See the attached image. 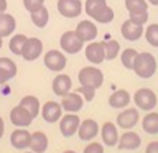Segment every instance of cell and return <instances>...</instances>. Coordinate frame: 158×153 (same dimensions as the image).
Listing matches in <instances>:
<instances>
[{
  "label": "cell",
  "mask_w": 158,
  "mask_h": 153,
  "mask_svg": "<svg viewBox=\"0 0 158 153\" xmlns=\"http://www.w3.org/2000/svg\"><path fill=\"white\" fill-rule=\"evenodd\" d=\"M84 10L87 17L96 20L97 23H110L115 17L114 10L107 5V0H86Z\"/></svg>",
  "instance_id": "obj_1"
},
{
  "label": "cell",
  "mask_w": 158,
  "mask_h": 153,
  "mask_svg": "<svg viewBox=\"0 0 158 153\" xmlns=\"http://www.w3.org/2000/svg\"><path fill=\"white\" fill-rule=\"evenodd\" d=\"M132 71L142 79H150L156 72V58L148 51L138 53L135 58V63H133Z\"/></svg>",
  "instance_id": "obj_2"
},
{
  "label": "cell",
  "mask_w": 158,
  "mask_h": 153,
  "mask_svg": "<svg viewBox=\"0 0 158 153\" xmlns=\"http://www.w3.org/2000/svg\"><path fill=\"white\" fill-rule=\"evenodd\" d=\"M77 79L81 86H89V87L97 89L104 84V72L96 66H86L79 71Z\"/></svg>",
  "instance_id": "obj_3"
},
{
  "label": "cell",
  "mask_w": 158,
  "mask_h": 153,
  "mask_svg": "<svg viewBox=\"0 0 158 153\" xmlns=\"http://www.w3.org/2000/svg\"><path fill=\"white\" fill-rule=\"evenodd\" d=\"M133 102H135L137 109L150 112V110H153V109L156 107L158 99H156V94L153 92L152 89L142 87V89H138V91L133 94Z\"/></svg>",
  "instance_id": "obj_4"
},
{
  "label": "cell",
  "mask_w": 158,
  "mask_h": 153,
  "mask_svg": "<svg viewBox=\"0 0 158 153\" xmlns=\"http://www.w3.org/2000/svg\"><path fill=\"white\" fill-rule=\"evenodd\" d=\"M43 63L49 71L61 72L68 64V58H66V54H64L63 51H59V49H49V51L44 53Z\"/></svg>",
  "instance_id": "obj_5"
},
{
  "label": "cell",
  "mask_w": 158,
  "mask_h": 153,
  "mask_svg": "<svg viewBox=\"0 0 158 153\" xmlns=\"http://www.w3.org/2000/svg\"><path fill=\"white\" fill-rule=\"evenodd\" d=\"M59 46L61 51L66 54H76L84 48V41L79 39L76 31H64L59 38Z\"/></svg>",
  "instance_id": "obj_6"
},
{
  "label": "cell",
  "mask_w": 158,
  "mask_h": 153,
  "mask_svg": "<svg viewBox=\"0 0 158 153\" xmlns=\"http://www.w3.org/2000/svg\"><path fill=\"white\" fill-rule=\"evenodd\" d=\"M58 12L64 18H77L82 12L81 0H58Z\"/></svg>",
  "instance_id": "obj_7"
},
{
  "label": "cell",
  "mask_w": 158,
  "mask_h": 153,
  "mask_svg": "<svg viewBox=\"0 0 158 153\" xmlns=\"http://www.w3.org/2000/svg\"><path fill=\"white\" fill-rule=\"evenodd\" d=\"M10 122H12L17 128H27V127L31 125L33 115L23 105L18 104V105H15L12 110H10Z\"/></svg>",
  "instance_id": "obj_8"
},
{
  "label": "cell",
  "mask_w": 158,
  "mask_h": 153,
  "mask_svg": "<svg viewBox=\"0 0 158 153\" xmlns=\"http://www.w3.org/2000/svg\"><path fill=\"white\" fill-rule=\"evenodd\" d=\"M41 53H43V41L36 36H31L27 39V43L22 49V58L25 61H35L41 56Z\"/></svg>",
  "instance_id": "obj_9"
},
{
  "label": "cell",
  "mask_w": 158,
  "mask_h": 153,
  "mask_svg": "<svg viewBox=\"0 0 158 153\" xmlns=\"http://www.w3.org/2000/svg\"><path fill=\"white\" fill-rule=\"evenodd\" d=\"M79 123H81L79 115L66 112V115H63L61 118H59V130H61V135L66 137V138L73 137L74 133H77Z\"/></svg>",
  "instance_id": "obj_10"
},
{
  "label": "cell",
  "mask_w": 158,
  "mask_h": 153,
  "mask_svg": "<svg viewBox=\"0 0 158 153\" xmlns=\"http://www.w3.org/2000/svg\"><path fill=\"white\" fill-rule=\"evenodd\" d=\"M61 107H63V110H66L69 114H76L79 112L82 109L84 105V99L82 96L79 92H71L69 91L68 94H64V96L61 97Z\"/></svg>",
  "instance_id": "obj_11"
},
{
  "label": "cell",
  "mask_w": 158,
  "mask_h": 153,
  "mask_svg": "<svg viewBox=\"0 0 158 153\" xmlns=\"http://www.w3.org/2000/svg\"><path fill=\"white\" fill-rule=\"evenodd\" d=\"M99 132H101V128H99V123L96 120H92V118H86V120H82L79 123V128H77V133H79V138H81L82 142H91L94 140Z\"/></svg>",
  "instance_id": "obj_12"
},
{
  "label": "cell",
  "mask_w": 158,
  "mask_h": 153,
  "mask_svg": "<svg viewBox=\"0 0 158 153\" xmlns=\"http://www.w3.org/2000/svg\"><path fill=\"white\" fill-rule=\"evenodd\" d=\"M86 59L91 64H101L106 61V51H104V43L99 41H89V44L84 49Z\"/></svg>",
  "instance_id": "obj_13"
},
{
  "label": "cell",
  "mask_w": 158,
  "mask_h": 153,
  "mask_svg": "<svg viewBox=\"0 0 158 153\" xmlns=\"http://www.w3.org/2000/svg\"><path fill=\"white\" fill-rule=\"evenodd\" d=\"M138 118H140V115H138V110L137 109H122V112L117 115V125L123 128V130H130V128H133L138 123Z\"/></svg>",
  "instance_id": "obj_14"
},
{
  "label": "cell",
  "mask_w": 158,
  "mask_h": 153,
  "mask_svg": "<svg viewBox=\"0 0 158 153\" xmlns=\"http://www.w3.org/2000/svg\"><path fill=\"white\" fill-rule=\"evenodd\" d=\"M74 31H76V35L79 36V39L84 43L94 41L97 36V27L91 22V20H81Z\"/></svg>",
  "instance_id": "obj_15"
},
{
  "label": "cell",
  "mask_w": 158,
  "mask_h": 153,
  "mask_svg": "<svg viewBox=\"0 0 158 153\" xmlns=\"http://www.w3.org/2000/svg\"><path fill=\"white\" fill-rule=\"evenodd\" d=\"M41 117H43V120L48 122V123L59 122V118L63 117V107H61V104L54 102V101H48L41 107Z\"/></svg>",
  "instance_id": "obj_16"
},
{
  "label": "cell",
  "mask_w": 158,
  "mask_h": 153,
  "mask_svg": "<svg viewBox=\"0 0 158 153\" xmlns=\"http://www.w3.org/2000/svg\"><path fill=\"white\" fill-rule=\"evenodd\" d=\"M143 31H145L143 25H137L132 20H125L120 27V33L127 41H137V39H140L143 36Z\"/></svg>",
  "instance_id": "obj_17"
},
{
  "label": "cell",
  "mask_w": 158,
  "mask_h": 153,
  "mask_svg": "<svg viewBox=\"0 0 158 153\" xmlns=\"http://www.w3.org/2000/svg\"><path fill=\"white\" fill-rule=\"evenodd\" d=\"M142 145V138L138 133L135 132H123L120 137H118V142H117V147L120 150H137L138 147Z\"/></svg>",
  "instance_id": "obj_18"
},
{
  "label": "cell",
  "mask_w": 158,
  "mask_h": 153,
  "mask_svg": "<svg viewBox=\"0 0 158 153\" xmlns=\"http://www.w3.org/2000/svg\"><path fill=\"white\" fill-rule=\"evenodd\" d=\"M30 140H31V133L25 128H17L10 135V143L17 150H27L30 148Z\"/></svg>",
  "instance_id": "obj_19"
},
{
  "label": "cell",
  "mask_w": 158,
  "mask_h": 153,
  "mask_svg": "<svg viewBox=\"0 0 158 153\" xmlns=\"http://www.w3.org/2000/svg\"><path fill=\"white\" fill-rule=\"evenodd\" d=\"M51 87H53V92L56 94V96L63 97L64 94H68L69 91H71V87H73V81H71V77H69L68 74L58 72V76L53 79Z\"/></svg>",
  "instance_id": "obj_20"
},
{
  "label": "cell",
  "mask_w": 158,
  "mask_h": 153,
  "mask_svg": "<svg viewBox=\"0 0 158 153\" xmlns=\"http://www.w3.org/2000/svg\"><path fill=\"white\" fill-rule=\"evenodd\" d=\"M101 137H102V142L106 143V147H115L117 142H118L117 125L112 122H106L101 127Z\"/></svg>",
  "instance_id": "obj_21"
},
{
  "label": "cell",
  "mask_w": 158,
  "mask_h": 153,
  "mask_svg": "<svg viewBox=\"0 0 158 153\" xmlns=\"http://www.w3.org/2000/svg\"><path fill=\"white\" fill-rule=\"evenodd\" d=\"M130 101H132L130 94H128L125 89H118V91L110 94V97H109V105L112 109H125V107H128Z\"/></svg>",
  "instance_id": "obj_22"
},
{
  "label": "cell",
  "mask_w": 158,
  "mask_h": 153,
  "mask_svg": "<svg viewBox=\"0 0 158 153\" xmlns=\"http://www.w3.org/2000/svg\"><path fill=\"white\" fill-rule=\"evenodd\" d=\"M17 30V20L13 15H10L7 12L0 13V36H12L13 31Z\"/></svg>",
  "instance_id": "obj_23"
},
{
  "label": "cell",
  "mask_w": 158,
  "mask_h": 153,
  "mask_svg": "<svg viewBox=\"0 0 158 153\" xmlns=\"http://www.w3.org/2000/svg\"><path fill=\"white\" fill-rule=\"evenodd\" d=\"M48 137L43 132H33L30 140V150L35 153H44L48 150Z\"/></svg>",
  "instance_id": "obj_24"
},
{
  "label": "cell",
  "mask_w": 158,
  "mask_h": 153,
  "mask_svg": "<svg viewBox=\"0 0 158 153\" xmlns=\"http://www.w3.org/2000/svg\"><path fill=\"white\" fill-rule=\"evenodd\" d=\"M30 17H31V22L36 28H44L49 22V12L44 5L38 7L36 10H33V12H30Z\"/></svg>",
  "instance_id": "obj_25"
},
{
  "label": "cell",
  "mask_w": 158,
  "mask_h": 153,
  "mask_svg": "<svg viewBox=\"0 0 158 153\" xmlns=\"http://www.w3.org/2000/svg\"><path fill=\"white\" fill-rule=\"evenodd\" d=\"M0 76L5 81H10L17 76V64L10 58H0Z\"/></svg>",
  "instance_id": "obj_26"
},
{
  "label": "cell",
  "mask_w": 158,
  "mask_h": 153,
  "mask_svg": "<svg viewBox=\"0 0 158 153\" xmlns=\"http://www.w3.org/2000/svg\"><path fill=\"white\" fill-rule=\"evenodd\" d=\"M142 127L143 130L150 135H156L158 133V112H148L142 120Z\"/></svg>",
  "instance_id": "obj_27"
},
{
  "label": "cell",
  "mask_w": 158,
  "mask_h": 153,
  "mask_svg": "<svg viewBox=\"0 0 158 153\" xmlns=\"http://www.w3.org/2000/svg\"><path fill=\"white\" fill-rule=\"evenodd\" d=\"M27 36L22 33H17L13 35L12 38H10V43H8V49L12 51L13 54H17V56H22V49L25 46V43H27Z\"/></svg>",
  "instance_id": "obj_28"
},
{
  "label": "cell",
  "mask_w": 158,
  "mask_h": 153,
  "mask_svg": "<svg viewBox=\"0 0 158 153\" xmlns=\"http://www.w3.org/2000/svg\"><path fill=\"white\" fill-rule=\"evenodd\" d=\"M125 8L128 15L143 13V12H148V2L147 0H125Z\"/></svg>",
  "instance_id": "obj_29"
},
{
  "label": "cell",
  "mask_w": 158,
  "mask_h": 153,
  "mask_svg": "<svg viewBox=\"0 0 158 153\" xmlns=\"http://www.w3.org/2000/svg\"><path fill=\"white\" fill-rule=\"evenodd\" d=\"M20 105H23L27 110L35 117H38V114H40V101H38V97H35V96H25L22 101H20Z\"/></svg>",
  "instance_id": "obj_30"
},
{
  "label": "cell",
  "mask_w": 158,
  "mask_h": 153,
  "mask_svg": "<svg viewBox=\"0 0 158 153\" xmlns=\"http://www.w3.org/2000/svg\"><path fill=\"white\" fill-rule=\"evenodd\" d=\"M104 51H106V59L107 61H112L118 56V51H120V44L115 39H109V41H104Z\"/></svg>",
  "instance_id": "obj_31"
},
{
  "label": "cell",
  "mask_w": 158,
  "mask_h": 153,
  "mask_svg": "<svg viewBox=\"0 0 158 153\" xmlns=\"http://www.w3.org/2000/svg\"><path fill=\"white\" fill-rule=\"evenodd\" d=\"M143 33H145L147 43L150 44V46H153V48H158V23L148 25Z\"/></svg>",
  "instance_id": "obj_32"
},
{
  "label": "cell",
  "mask_w": 158,
  "mask_h": 153,
  "mask_svg": "<svg viewBox=\"0 0 158 153\" xmlns=\"http://www.w3.org/2000/svg\"><path fill=\"white\" fill-rule=\"evenodd\" d=\"M137 54H138V51H137V49H133V48L123 49L122 54H120V61H122V64H123V68L132 69V68H133V63H135Z\"/></svg>",
  "instance_id": "obj_33"
},
{
  "label": "cell",
  "mask_w": 158,
  "mask_h": 153,
  "mask_svg": "<svg viewBox=\"0 0 158 153\" xmlns=\"http://www.w3.org/2000/svg\"><path fill=\"white\" fill-rule=\"evenodd\" d=\"M77 92L82 96L84 101H89V102H91L92 99L96 97V89H94V87H89V86H81V87L77 89Z\"/></svg>",
  "instance_id": "obj_34"
},
{
  "label": "cell",
  "mask_w": 158,
  "mask_h": 153,
  "mask_svg": "<svg viewBox=\"0 0 158 153\" xmlns=\"http://www.w3.org/2000/svg\"><path fill=\"white\" fill-rule=\"evenodd\" d=\"M41 5H44V0H23V7L28 12H33V10H36Z\"/></svg>",
  "instance_id": "obj_35"
},
{
  "label": "cell",
  "mask_w": 158,
  "mask_h": 153,
  "mask_svg": "<svg viewBox=\"0 0 158 153\" xmlns=\"http://www.w3.org/2000/svg\"><path fill=\"white\" fill-rule=\"evenodd\" d=\"M128 20H132V22H133V23H137V25H145V23L148 22V12L130 15V18H128Z\"/></svg>",
  "instance_id": "obj_36"
},
{
  "label": "cell",
  "mask_w": 158,
  "mask_h": 153,
  "mask_svg": "<svg viewBox=\"0 0 158 153\" xmlns=\"http://www.w3.org/2000/svg\"><path fill=\"white\" fill-rule=\"evenodd\" d=\"M82 153H104V147L101 145V143L92 142V143H89V145L84 148Z\"/></svg>",
  "instance_id": "obj_37"
},
{
  "label": "cell",
  "mask_w": 158,
  "mask_h": 153,
  "mask_svg": "<svg viewBox=\"0 0 158 153\" xmlns=\"http://www.w3.org/2000/svg\"><path fill=\"white\" fill-rule=\"evenodd\" d=\"M145 153H158V142H150L148 143Z\"/></svg>",
  "instance_id": "obj_38"
},
{
  "label": "cell",
  "mask_w": 158,
  "mask_h": 153,
  "mask_svg": "<svg viewBox=\"0 0 158 153\" xmlns=\"http://www.w3.org/2000/svg\"><path fill=\"white\" fill-rule=\"evenodd\" d=\"M7 7H8V3H7V0H0V13H3V12H7Z\"/></svg>",
  "instance_id": "obj_39"
},
{
  "label": "cell",
  "mask_w": 158,
  "mask_h": 153,
  "mask_svg": "<svg viewBox=\"0 0 158 153\" xmlns=\"http://www.w3.org/2000/svg\"><path fill=\"white\" fill-rule=\"evenodd\" d=\"M3 133H5V122H3V118L0 117V138L3 137Z\"/></svg>",
  "instance_id": "obj_40"
},
{
  "label": "cell",
  "mask_w": 158,
  "mask_h": 153,
  "mask_svg": "<svg viewBox=\"0 0 158 153\" xmlns=\"http://www.w3.org/2000/svg\"><path fill=\"white\" fill-rule=\"evenodd\" d=\"M150 5H155V7H158V0H147Z\"/></svg>",
  "instance_id": "obj_41"
},
{
  "label": "cell",
  "mask_w": 158,
  "mask_h": 153,
  "mask_svg": "<svg viewBox=\"0 0 158 153\" xmlns=\"http://www.w3.org/2000/svg\"><path fill=\"white\" fill-rule=\"evenodd\" d=\"M5 82H7V81H5V79H3L2 76H0V86H2V84H5Z\"/></svg>",
  "instance_id": "obj_42"
},
{
  "label": "cell",
  "mask_w": 158,
  "mask_h": 153,
  "mask_svg": "<svg viewBox=\"0 0 158 153\" xmlns=\"http://www.w3.org/2000/svg\"><path fill=\"white\" fill-rule=\"evenodd\" d=\"M63 153H76L74 150H66V151H63Z\"/></svg>",
  "instance_id": "obj_43"
},
{
  "label": "cell",
  "mask_w": 158,
  "mask_h": 153,
  "mask_svg": "<svg viewBox=\"0 0 158 153\" xmlns=\"http://www.w3.org/2000/svg\"><path fill=\"white\" fill-rule=\"evenodd\" d=\"M2 39H3V38L0 36V49H2V44H3V41H2Z\"/></svg>",
  "instance_id": "obj_44"
},
{
  "label": "cell",
  "mask_w": 158,
  "mask_h": 153,
  "mask_svg": "<svg viewBox=\"0 0 158 153\" xmlns=\"http://www.w3.org/2000/svg\"><path fill=\"white\" fill-rule=\"evenodd\" d=\"M25 153H35V151H31V150H30V151H25Z\"/></svg>",
  "instance_id": "obj_45"
}]
</instances>
